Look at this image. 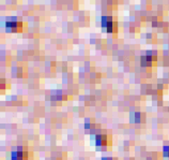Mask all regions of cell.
Returning a JSON list of instances; mask_svg holds the SVG:
<instances>
[{
    "label": "cell",
    "instance_id": "cell-1",
    "mask_svg": "<svg viewBox=\"0 0 169 160\" xmlns=\"http://www.w3.org/2000/svg\"><path fill=\"white\" fill-rule=\"evenodd\" d=\"M5 26H7L8 29H11V30H16L17 29V26L18 24L17 23H14V22H8L7 24H5Z\"/></svg>",
    "mask_w": 169,
    "mask_h": 160
}]
</instances>
